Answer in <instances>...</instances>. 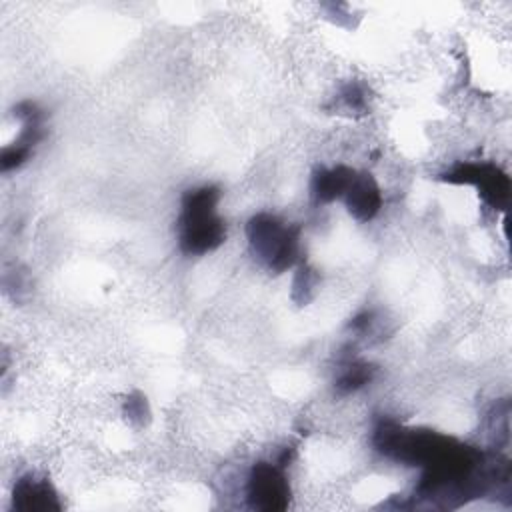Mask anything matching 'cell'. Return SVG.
Masks as SVG:
<instances>
[{
    "label": "cell",
    "mask_w": 512,
    "mask_h": 512,
    "mask_svg": "<svg viewBox=\"0 0 512 512\" xmlns=\"http://www.w3.org/2000/svg\"><path fill=\"white\" fill-rule=\"evenodd\" d=\"M218 192L200 188L186 194L180 218V246L188 254H204L224 240V224L216 216Z\"/></svg>",
    "instance_id": "6da1fadb"
},
{
    "label": "cell",
    "mask_w": 512,
    "mask_h": 512,
    "mask_svg": "<svg viewBox=\"0 0 512 512\" xmlns=\"http://www.w3.org/2000/svg\"><path fill=\"white\" fill-rule=\"evenodd\" d=\"M248 238L254 252L274 270H286L296 258V236L272 216L260 214L252 218Z\"/></svg>",
    "instance_id": "7a4b0ae2"
},
{
    "label": "cell",
    "mask_w": 512,
    "mask_h": 512,
    "mask_svg": "<svg viewBox=\"0 0 512 512\" xmlns=\"http://www.w3.org/2000/svg\"><path fill=\"white\" fill-rule=\"evenodd\" d=\"M248 498L258 510H282L288 504L290 490L280 468L260 462L252 468L248 478Z\"/></svg>",
    "instance_id": "3957f363"
},
{
    "label": "cell",
    "mask_w": 512,
    "mask_h": 512,
    "mask_svg": "<svg viewBox=\"0 0 512 512\" xmlns=\"http://www.w3.org/2000/svg\"><path fill=\"white\" fill-rule=\"evenodd\" d=\"M346 202L350 212L358 220H370L382 204L380 190L368 176H354L348 190H346Z\"/></svg>",
    "instance_id": "277c9868"
},
{
    "label": "cell",
    "mask_w": 512,
    "mask_h": 512,
    "mask_svg": "<svg viewBox=\"0 0 512 512\" xmlns=\"http://www.w3.org/2000/svg\"><path fill=\"white\" fill-rule=\"evenodd\" d=\"M14 500L18 504V508H22V510L58 508L56 494L52 492V488L46 482H38L34 478L32 480H20L16 484Z\"/></svg>",
    "instance_id": "5b68a950"
},
{
    "label": "cell",
    "mask_w": 512,
    "mask_h": 512,
    "mask_svg": "<svg viewBox=\"0 0 512 512\" xmlns=\"http://www.w3.org/2000/svg\"><path fill=\"white\" fill-rule=\"evenodd\" d=\"M368 380H370V366H366V364H352L338 378V388L344 390V392H352V390L364 386Z\"/></svg>",
    "instance_id": "8992f818"
}]
</instances>
